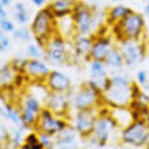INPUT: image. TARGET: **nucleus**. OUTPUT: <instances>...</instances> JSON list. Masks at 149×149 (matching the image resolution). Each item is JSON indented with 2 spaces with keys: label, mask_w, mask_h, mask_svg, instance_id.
<instances>
[{
  "label": "nucleus",
  "mask_w": 149,
  "mask_h": 149,
  "mask_svg": "<svg viewBox=\"0 0 149 149\" xmlns=\"http://www.w3.org/2000/svg\"><path fill=\"white\" fill-rule=\"evenodd\" d=\"M133 83L126 74L114 73L110 76V86L103 91V102L109 107L129 106L133 100L132 95Z\"/></svg>",
  "instance_id": "1"
},
{
  "label": "nucleus",
  "mask_w": 149,
  "mask_h": 149,
  "mask_svg": "<svg viewBox=\"0 0 149 149\" xmlns=\"http://www.w3.org/2000/svg\"><path fill=\"white\" fill-rule=\"evenodd\" d=\"M71 104L74 111L99 109L104 106L103 91L95 83L88 80L71 92Z\"/></svg>",
  "instance_id": "2"
},
{
  "label": "nucleus",
  "mask_w": 149,
  "mask_h": 149,
  "mask_svg": "<svg viewBox=\"0 0 149 149\" xmlns=\"http://www.w3.org/2000/svg\"><path fill=\"white\" fill-rule=\"evenodd\" d=\"M99 11L94 6L84 3V1H79L76 3L72 12V20L74 23L76 33L79 34H87V36H92L99 27H102L100 19H99Z\"/></svg>",
  "instance_id": "3"
},
{
  "label": "nucleus",
  "mask_w": 149,
  "mask_h": 149,
  "mask_svg": "<svg viewBox=\"0 0 149 149\" xmlns=\"http://www.w3.org/2000/svg\"><path fill=\"white\" fill-rule=\"evenodd\" d=\"M117 129L118 125L115 119L111 117L110 107L104 104V106L99 107V115L95 122L94 132L86 140V142L92 146H104L110 142L111 136Z\"/></svg>",
  "instance_id": "4"
},
{
  "label": "nucleus",
  "mask_w": 149,
  "mask_h": 149,
  "mask_svg": "<svg viewBox=\"0 0 149 149\" xmlns=\"http://www.w3.org/2000/svg\"><path fill=\"white\" fill-rule=\"evenodd\" d=\"M145 29L146 24L144 16H142V14L136 11L130 12L119 23L111 26L113 37L115 38L117 42H119L122 39H134V41L144 39Z\"/></svg>",
  "instance_id": "5"
},
{
  "label": "nucleus",
  "mask_w": 149,
  "mask_h": 149,
  "mask_svg": "<svg viewBox=\"0 0 149 149\" xmlns=\"http://www.w3.org/2000/svg\"><path fill=\"white\" fill-rule=\"evenodd\" d=\"M30 30L36 42L43 46L57 33V19L47 6L37 11L33 20L30 22Z\"/></svg>",
  "instance_id": "6"
},
{
  "label": "nucleus",
  "mask_w": 149,
  "mask_h": 149,
  "mask_svg": "<svg viewBox=\"0 0 149 149\" xmlns=\"http://www.w3.org/2000/svg\"><path fill=\"white\" fill-rule=\"evenodd\" d=\"M45 61L49 65L64 67L73 61L72 47H68V39L56 33L45 43Z\"/></svg>",
  "instance_id": "7"
},
{
  "label": "nucleus",
  "mask_w": 149,
  "mask_h": 149,
  "mask_svg": "<svg viewBox=\"0 0 149 149\" xmlns=\"http://www.w3.org/2000/svg\"><path fill=\"white\" fill-rule=\"evenodd\" d=\"M18 106L20 109L23 127L34 130L38 122L39 114L43 109V102L31 92H24L18 99Z\"/></svg>",
  "instance_id": "8"
},
{
  "label": "nucleus",
  "mask_w": 149,
  "mask_h": 149,
  "mask_svg": "<svg viewBox=\"0 0 149 149\" xmlns=\"http://www.w3.org/2000/svg\"><path fill=\"white\" fill-rule=\"evenodd\" d=\"M119 140L122 144L134 148H145L149 142V127L142 119H137L125 129L119 130Z\"/></svg>",
  "instance_id": "9"
},
{
  "label": "nucleus",
  "mask_w": 149,
  "mask_h": 149,
  "mask_svg": "<svg viewBox=\"0 0 149 149\" xmlns=\"http://www.w3.org/2000/svg\"><path fill=\"white\" fill-rule=\"evenodd\" d=\"M117 47L125 60V65L129 68L140 65L146 56V43L144 39H122L117 43Z\"/></svg>",
  "instance_id": "10"
},
{
  "label": "nucleus",
  "mask_w": 149,
  "mask_h": 149,
  "mask_svg": "<svg viewBox=\"0 0 149 149\" xmlns=\"http://www.w3.org/2000/svg\"><path fill=\"white\" fill-rule=\"evenodd\" d=\"M69 125H71V122H69L68 118L58 117V115L53 114L49 109H46L43 106L34 130L36 132H41V133H47L50 136H57L64 129H67Z\"/></svg>",
  "instance_id": "11"
},
{
  "label": "nucleus",
  "mask_w": 149,
  "mask_h": 149,
  "mask_svg": "<svg viewBox=\"0 0 149 149\" xmlns=\"http://www.w3.org/2000/svg\"><path fill=\"white\" fill-rule=\"evenodd\" d=\"M99 109H90V110L74 111L72 118H69L71 126L73 127L80 138L87 140L94 132L95 122L98 119Z\"/></svg>",
  "instance_id": "12"
},
{
  "label": "nucleus",
  "mask_w": 149,
  "mask_h": 149,
  "mask_svg": "<svg viewBox=\"0 0 149 149\" xmlns=\"http://www.w3.org/2000/svg\"><path fill=\"white\" fill-rule=\"evenodd\" d=\"M92 37H94V42H92V47H91L90 61L92 60V61H103L104 63L107 54L115 46L113 42V38L106 33H102V27H99L95 31V34H92Z\"/></svg>",
  "instance_id": "13"
},
{
  "label": "nucleus",
  "mask_w": 149,
  "mask_h": 149,
  "mask_svg": "<svg viewBox=\"0 0 149 149\" xmlns=\"http://www.w3.org/2000/svg\"><path fill=\"white\" fill-rule=\"evenodd\" d=\"M43 106L49 109L53 114L58 117H65L71 114V94H63V92H50L46 95L43 100Z\"/></svg>",
  "instance_id": "14"
},
{
  "label": "nucleus",
  "mask_w": 149,
  "mask_h": 149,
  "mask_svg": "<svg viewBox=\"0 0 149 149\" xmlns=\"http://www.w3.org/2000/svg\"><path fill=\"white\" fill-rule=\"evenodd\" d=\"M94 42V37L87 36V34H79L76 33L71 38V47H72V56L73 61H90V53L91 47Z\"/></svg>",
  "instance_id": "15"
},
{
  "label": "nucleus",
  "mask_w": 149,
  "mask_h": 149,
  "mask_svg": "<svg viewBox=\"0 0 149 149\" xmlns=\"http://www.w3.org/2000/svg\"><path fill=\"white\" fill-rule=\"evenodd\" d=\"M45 86L50 92H63V94H71L73 91L72 79L67 73L58 71V69H52V72L47 76Z\"/></svg>",
  "instance_id": "16"
},
{
  "label": "nucleus",
  "mask_w": 149,
  "mask_h": 149,
  "mask_svg": "<svg viewBox=\"0 0 149 149\" xmlns=\"http://www.w3.org/2000/svg\"><path fill=\"white\" fill-rule=\"evenodd\" d=\"M50 72V67L45 60H29L24 74L30 83H45Z\"/></svg>",
  "instance_id": "17"
},
{
  "label": "nucleus",
  "mask_w": 149,
  "mask_h": 149,
  "mask_svg": "<svg viewBox=\"0 0 149 149\" xmlns=\"http://www.w3.org/2000/svg\"><path fill=\"white\" fill-rule=\"evenodd\" d=\"M88 72L90 80L95 83L102 91H106L110 86V74L106 64L103 61H88Z\"/></svg>",
  "instance_id": "18"
},
{
  "label": "nucleus",
  "mask_w": 149,
  "mask_h": 149,
  "mask_svg": "<svg viewBox=\"0 0 149 149\" xmlns=\"http://www.w3.org/2000/svg\"><path fill=\"white\" fill-rule=\"evenodd\" d=\"M79 137L77 132L69 125L61 133L54 136V149H77Z\"/></svg>",
  "instance_id": "19"
},
{
  "label": "nucleus",
  "mask_w": 149,
  "mask_h": 149,
  "mask_svg": "<svg viewBox=\"0 0 149 149\" xmlns=\"http://www.w3.org/2000/svg\"><path fill=\"white\" fill-rule=\"evenodd\" d=\"M77 0H52L50 3H47V7L50 8L56 19H63L72 15Z\"/></svg>",
  "instance_id": "20"
},
{
  "label": "nucleus",
  "mask_w": 149,
  "mask_h": 149,
  "mask_svg": "<svg viewBox=\"0 0 149 149\" xmlns=\"http://www.w3.org/2000/svg\"><path fill=\"white\" fill-rule=\"evenodd\" d=\"M110 114L111 117L115 119L118 125V129H125L126 126H129L130 123H133L136 121L134 114L129 106H119V107H110Z\"/></svg>",
  "instance_id": "21"
},
{
  "label": "nucleus",
  "mask_w": 149,
  "mask_h": 149,
  "mask_svg": "<svg viewBox=\"0 0 149 149\" xmlns=\"http://www.w3.org/2000/svg\"><path fill=\"white\" fill-rule=\"evenodd\" d=\"M130 12H133V10L127 6H123V4H117V6H113L106 11V22L109 26H114V24L119 23L123 18L129 15Z\"/></svg>",
  "instance_id": "22"
},
{
  "label": "nucleus",
  "mask_w": 149,
  "mask_h": 149,
  "mask_svg": "<svg viewBox=\"0 0 149 149\" xmlns=\"http://www.w3.org/2000/svg\"><path fill=\"white\" fill-rule=\"evenodd\" d=\"M104 64H106V67L109 71L115 72V73H119V72L123 69V67H126L125 60L122 57L121 52L118 50L117 45H115V46L110 50V53L107 54L106 60H104Z\"/></svg>",
  "instance_id": "23"
},
{
  "label": "nucleus",
  "mask_w": 149,
  "mask_h": 149,
  "mask_svg": "<svg viewBox=\"0 0 149 149\" xmlns=\"http://www.w3.org/2000/svg\"><path fill=\"white\" fill-rule=\"evenodd\" d=\"M12 20L19 27L27 26V23L30 22V11L23 1H16L12 6Z\"/></svg>",
  "instance_id": "24"
},
{
  "label": "nucleus",
  "mask_w": 149,
  "mask_h": 149,
  "mask_svg": "<svg viewBox=\"0 0 149 149\" xmlns=\"http://www.w3.org/2000/svg\"><path fill=\"white\" fill-rule=\"evenodd\" d=\"M16 74L18 73L14 71V68L11 67L10 63L1 64V67H0V86H1V90H7L10 87H14Z\"/></svg>",
  "instance_id": "25"
},
{
  "label": "nucleus",
  "mask_w": 149,
  "mask_h": 149,
  "mask_svg": "<svg viewBox=\"0 0 149 149\" xmlns=\"http://www.w3.org/2000/svg\"><path fill=\"white\" fill-rule=\"evenodd\" d=\"M24 132H26V129L22 126H14L10 130V138H8L7 144L12 149H20V146L23 145L24 142V137H26Z\"/></svg>",
  "instance_id": "26"
},
{
  "label": "nucleus",
  "mask_w": 149,
  "mask_h": 149,
  "mask_svg": "<svg viewBox=\"0 0 149 149\" xmlns=\"http://www.w3.org/2000/svg\"><path fill=\"white\" fill-rule=\"evenodd\" d=\"M26 56L29 60H45V46L38 42H29L26 46Z\"/></svg>",
  "instance_id": "27"
},
{
  "label": "nucleus",
  "mask_w": 149,
  "mask_h": 149,
  "mask_svg": "<svg viewBox=\"0 0 149 149\" xmlns=\"http://www.w3.org/2000/svg\"><path fill=\"white\" fill-rule=\"evenodd\" d=\"M20 149H43L42 144H41V141H39L38 132L33 130V132H30V133L26 134L24 142H23V145L20 146Z\"/></svg>",
  "instance_id": "28"
},
{
  "label": "nucleus",
  "mask_w": 149,
  "mask_h": 149,
  "mask_svg": "<svg viewBox=\"0 0 149 149\" xmlns=\"http://www.w3.org/2000/svg\"><path fill=\"white\" fill-rule=\"evenodd\" d=\"M12 38L18 41V42H31V39L34 38L33 33L30 29H27L26 26H22V27H18L15 31L12 33Z\"/></svg>",
  "instance_id": "29"
},
{
  "label": "nucleus",
  "mask_w": 149,
  "mask_h": 149,
  "mask_svg": "<svg viewBox=\"0 0 149 149\" xmlns=\"http://www.w3.org/2000/svg\"><path fill=\"white\" fill-rule=\"evenodd\" d=\"M27 61H29L27 57L16 56L15 58L12 60L10 64H11V67L14 68V71H15L16 73H24V71H26V65H27Z\"/></svg>",
  "instance_id": "30"
},
{
  "label": "nucleus",
  "mask_w": 149,
  "mask_h": 149,
  "mask_svg": "<svg viewBox=\"0 0 149 149\" xmlns=\"http://www.w3.org/2000/svg\"><path fill=\"white\" fill-rule=\"evenodd\" d=\"M38 136L43 149H54V136H50L47 133H41V132H38Z\"/></svg>",
  "instance_id": "31"
},
{
  "label": "nucleus",
  "mask_w": 149,
  "mask_h": 149,
  "mask_svg": "<svg viewBox=\"0 0 149 149\" xmlns=\"http://www.w3.org/2000/svg\"><path fill=\"white\" fill-rule=\"evenodd\" d=\"M0 29H1V33H6V34H12V33L16 30L15 22H14V20H11L10 18H7V19H0Z\"/></svg>",
  "instance_id": "32"
},
{
  "label": "nucleus",
  "mask_w": 149,
  "mask_h": 149,
  "mask_svg": "<svg viewBox=\"0 0 149 149\" xmlns=\"http://www.w3.org/2000/svg\"><path fill=\"white\" fill-rule=\"evenodd\" d=\"M136 81H137V84L140 87H142V88H146V87L149 86V80H148V73H146L145 71H138L137 73H136Z\"/></svg>",
  "instance_id": "33"
},
{
  "label": "nucleus",
  "mask_w": 149,
  "mask_h": 149,
  "mask_svg": "<svg viewBox=\"0 0 149 149\" xmlns=\"http://www.w3.org/2000/svg\"><path fill=\"white\" fill-rule=\"evenodd\" d=\"M10 38L6 33H1L0 34V53H6L10 47Z\"/></svg>",
  "instance_id": "34"
},
{
  "label": "nucleus",
  "mask_w": 149,
  "mask_h": 149,
  "mask_svg": "<svg viewBox=\"0 0 149 149\" xmlns=\"http://www.w3.org/2000/svg\"><path fill=\"white\" fill-rule=\"evenodd\" d=\"M8 138H10V129L4 123H1L0 125V141H1V144H7Z\"/></svg>",
  "instance_id": "35"
},
{
  "label": "nucleus",
  "mask_w": 149,
  "mask_h": 149,
  "mask_svg": "<svg viewBox=\"0 0 149 149\" xmlns=\"http://www.w3.org/2000/svg\"><path fill=\"white\" fill-rule=\"evenodd\" d=\"M36 7L38 8H43V7H46V0H30Z\"/></svg>",
  "instance_id": "36"
},
{
  "label": "nucleus",
  "mask_w": 149,
  "mask_h": 149,
  "mask_svg": "<svg viewBox=\"0 0 149 149\" xmlns=\"http://www.w3.org/2000/svg\"><path fill=\"white\" fill-rule=\"evenodd\" d=\"M8 18V11L6 10V7L0 6V19H7Z\"/></svg>",
  "instance_id": "37"
},
{
  "label": "nucleus",
  "mask_w": 149,
  "mask_h": 149,
  "mask_svg": "<svg viewBox=\"0 0 149 149\" xmlns=\"http://www.w3.org/2000/svg\"><path fill=\"white\" fill-rule=\"evenodd\" d=\"M11 1H12V0H0V6H1V7H6V8H7L8 6L11 4Z\"/></svg>",
  "instance_id": "38"
},
{
  "label": "nucleus",
  "mask_w": 149,
  "mask_h": 149,
  "mask_svg": "<svg viewBox=\"0 0 149 149\" xmlns=\"http://www.w3.org/2000/svg\"><path fill=\"white\" fill-rule=\"evenodd\" d=\"M142 121L145 122L146 125H148V127H149V113H148V114H145V115L142 117Z\"/></svg>",
  "instance_id": "39"
},
{
  "label": "nucleus",
  "mask_w": 149,
  "mask_h": 149,
  "mask_svg": "<svg viewBox=\"0 0 149 149\" xmlns=\"http://www.w3.org/2000/svg\"><path fill=\"white\" fill-rule=\"evenodd\" d=\"M145 14L146 15H149V1L145 4Z\"/></svg>",
  "instance_id": "40"
},
{
  "label": "nucleus",
  "mask_w": 149,
  "mask_h": 149,
  "mask_svg": "<svg viewBox=\"0 0 149 149\" xmlns=\"http://www.w3.org/2000/svg\"><path fill=\"white\" fill-rule=\"evenodd\" d=\"M145 90H146V92H148V94H149V86H148V87H146Z\"/></svg>",
  "instance_id": "41"
},
{
  "label": "nucleus",
  "mask_w": 149,
  "mask_h": 149,
  "mask_svg": "<svg viewBox=\"0 0 149 149\" xmlns=\"http://www.w3.org/2000/svg\"><path fill=\"white\" fill-rule=\"evenodd\" d=\"M141 149H149V148H148V146H145V148H141Z\"/></svg>",
  "instance_id": "42"
},
{
  "label": "nucleus",
  "mask_w": 149,
  "mask_h": 149,
  "mask_svg": "<svg viewBox=\"0 0 149 149\" xmlns=\"http://www.w3.org/2000/svg\"><path fill=\"white\" fill-rule=\"evenodd\" d=\"M146 146H148V148H149V142H148V145H146Z\"/></svg>",
  "instance_id": "43"
},
{
  "label": "nucleus",
  "mask_w": 149,
  "mask_h": 149,
  "mask_svg": "<svg viewBox=\"0 0 149 149\" xmlns=\"http://www.w3.org/2000/svg\"><path fill=\"white\" fill-rule=\"evenodd\" d=\"M111 1H117V0H111Z\"/></svg>",
  "instance_id": "44"
},
{
  "label": "nucleus",
  "mask_w": 149,
  "mask_h": 149,
  "mask_svg": "<svg viewBox=\"0 0 149 149\" xmlns=\"http://www.w3.org/2000/svg\"><path fill=\"white\" fill-rule=\"evenodd\" d=\"M144 1H149V0H144Z\"/></svg>",
  "instance_id": "45"
},
{
  "label": "nucleus",
  "mask_w": 149,
  "mask_h": 149,
  "mask_svg": "<svg viewBox=\"0 0 149 149\" xmlns=\"http://www.w3.org/2000/svg\"><path fill=\"white\" fill-rule=\"evenodd\" d=\"M77 149H80V148H77Z\"/></svg>",
  "instance_id": "46"
}]
</instances>
